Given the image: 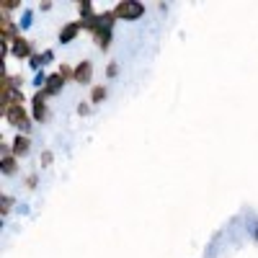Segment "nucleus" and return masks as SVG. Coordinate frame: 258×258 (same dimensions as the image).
Listing matches in <instances>:
<instances>
[{
	"label": "nucleus",
	"mask_w": 258,
	"mask_h": 258,
	"mask_svg": "<svg viewBox=\"0 0 258 258\" xmlns=\"http://www.w3.org/2000/svg\"><path fill=\"white\" fill-rule=\"evenodd\" d=\"M8 109V121L16 124L18 129H29V116L26 111H21V106H6Z\"/></svg>",
	"instance_id": "nucleus-1"
},
{
	"label": "nucleus",
	"mask_w": 258,
	"mask_h": 258,
	"mask_svg": "<svg viewBox=\"0 0 258 258\" xmlns=\"http://www.w3.org/2000/svg\"><path fill=\"white\" fill-rule=\"evenodd\" d=\"M29 24H31V13L26 11V16L21 18V29H29Z\"/></svg>",
	"instance_id": "nucleus-9"
},
{
	"label": "nucleus",
	"mask_w": 258,
	"mask_h": 258,
	"mask_svg": "<svg viewBox=\"0 0 258 258\" xmlns=\"http://www.w3.org/2000/svg\"><path fill=\"white\" fill-rule=\"evenodd\" d=\"M142 3H121L119 8H116V16L119 18H140L142 16Z\"/></svg>",
	"instance_id": "nucleus-2"
},
{
	"label": "nucleus",
	"mask_w": 258,
	"mask_h": 258,
	"mask_svg": "<svg viewBox=\"0 0 258 258\" xmlns=\"http://www.w3.org/2000/svg\"><path fill=\"white\" fill-rule=\"evenodd\" d=\"M103 93H106V91H103V88H98V91L93 93V98H96V101H101V98H103Z\"/></svg>",
	"instance_id": "nucleus-10"
},
{
	"label": "nucleus",
	"mask_w": 258,
	"mask_h": 258,
	"mask_svg": "<svg viewBox=\"0 0 258 258\" xmlns=\"http://www.w3.org/2000/svg\"><path fill=\"white\" fill-rule=\"evenodd\" d=\"M91 78V62H83L80 68H78V73H75V80H80V83H85Z\"/></svg>",
	"instance_id": "nucleus-4"
},
{
	"label": "nucleus",
	"mask_w": 258,
	"mask_h": 258,
	"mask_svg": "<svg viewBox=\"0 0 258 258\" xmlns=\"http://www.w3.org/2000/svg\"><path fill=\"white\" fill-rule=\"evenodd\" d=\"M78 31H80V26H78V24H73L70 29H64V31L59 34V41H70V39H73V36H75Z\"/></svg>",
	"instance_id": "nucleus-5"
},
{
	"label": "nucleus",
	"mask_w": 258,
	"mask_h": 258,
	"mask_svg": "<svg viewBox=\"0 0 258 258\" xmlns=\"http://www.w3.org/2000/svg\"><path fill=\"white\" fill-rule=\"evenodd\" d=\"M13 52H16L18 57H26V54H29V44H24V41L18 39V41H16V49H13Z\"/></svg>",
	"instance_id": "nucleus-8"
},
{
	"label": "nucleus",
	"mask_w": 258,
	"mask_h": 258,
	"mask_svg": "<svg viewBox=\"0 0 258 258\" xmlns=\"http://www.w3.org/2000/svg\"><path fill=\"white\" fill-rule=\"evenodd\" d=\"M41 101H44V93H39L34 98V109H36V119H44V109H41Z\"/></svg>",
	"instance_id": "nucleus-6"
},
{
	"label": "nucleus",
	"mask_w": 258,
	"mask_h": 258,
	"mask_svg": "<svg viewBox=\"0 0 258 258\" xmlns=\"http://www.w3.org/2000/svg\"><path fill=\"white\" fill-rule=\"evenodd\" d=\"M64 75H68V73L62 70V73H57V75H49V78H47V91H49V93H57V91H59V85H62Z\"/></svg>",
	"instance_id": "nucleus-3"
},
{
	"label": "nucleus",
	"mask_w": 258,
	"mask_h": 258,
	"mask_svg": "<svg viewBox=\"0 0 258 258\" xmlns=\"http://www.w3.org/2000/svg\"><path fill=\"white\" fill-rule=\"evenodd\" d=\"M13 147H16V153H18V155H24L26 150H29V140H24V137H18Z\"/></svg>",
	"instance_id": "nucleus-7"
},
{
	"label": "nucleus",
	"mask_w": 258,
	"mask_h": 258,
	"mask_svg": "<svg viewBox=\"0 0 258 258\" xmlns=\"http://www.w3.org/2000/svg\"><path fill=\"white\" fill-rule=\"evenodd\" d=\"M41 83H44V75H41V73H39V75L34 78V85H41Z\"/></svg>",
	"instance_id": "nucleus-11"
}]
</instances>
